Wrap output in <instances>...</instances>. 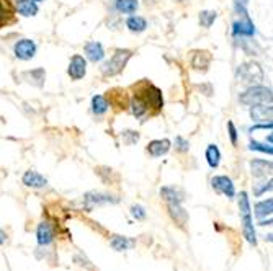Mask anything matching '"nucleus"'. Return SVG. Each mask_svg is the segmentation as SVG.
<instances>
[{
    "label": "nucleus",
    "instance_id": "nucleus-10",
    "mask_svg": "<svg viewBox=\"0 0 273 271\" xmlns=\"http://www.w3.org/2000/svg\"><path fill=\"white\" fill-rule=\"evenodd\" d=\"M83 201L88 207L95 206V204H107V203H118V198L111 196L107 193H98V191H90L83 196Z\"/></svg>",
    "mask_w": 273,
    "mask_h": 271
},
{
    "label": "nucleus",
    "instance_id": "nucleus-35",
    "mask_svg": "<svg viewBox=\"0 0 273 271\" xmlns=\"http://www.w3.org/2000/svg\"><path fill=\"white\" fill-rule=\"evenodd\" d=\"M175 149L178 152H188V149H190V142H188L187 139H183L182 136H178V137H175Z\"/></svg>",
    "mask_w": 273,
    "mask_h": 271
},
{
    "label": "nucleus",
    "instance_id": "nucleus-23",
    "mask_svg": "<svg viewBox=\"0 0 273 271\" xmlns=\"http://www.w3.org/2000/svg\"><path fill=\"white\" fill-rule=\"evenodd\" d=\"M15 13V8L12 7L10 0H0V28L8 23V20L12 18Z\"/></svg>",
    "mask_w": 273,
    "mask_h": 271
},
{
    "label": "nucleus",
    "instance_id": "nucleus-40",
    "mask_svg": "<svg viewBox=\"0 0 273 271\" xmlns=\"http://www.w3.org/2000/svg\"><path fill=\"white\" fill-rule=\"evenodd\" d=\"M33 2H41V0H33Z\"/></svg>",
    "mask_w": 273,
    "mask_h": 271
},
{
    "label": "nucleus",
    "instance_id": "nucleus-37",
    "mask_svg": "<svg viewBox=\"0 0 273 271\" xmlns=\"http://www.w3.org/2000/svg\"><path fill=\"white\" fill-rule=\"evenodd\" d=\"M227 129H229L231 144H232V145H236V144H237V129H236V126H234V123H232V121L227 123Z\"/></svg>",
    "mask_w": 273,
    "mask_h": 271
},
{
    "label": "nucleus",
    "instance_id": "nucleus-16",
    "mask_svg": "<svg viewBox=\"0 0 273 271\" xmlns=\"http://www.w3.org/2000/svg\"><path fill=\"white\" fill-rule=\"evenodd\" d=\"M23 185L30 186V188H44L48 185V180L35 170H28L23 175Z\"/></svg>",
    "mask_w": 273,
    "mask_h": 271
},
{
    "label": "nucleus",
    "instance_id": "nucleus-1",
    "mask_svg": "<svg viewBox=\"0 0 273 271\" xmlns=\"http://www.w3.org/2000/svg\"><path fill=\"white\" fill-rule=\"evenodd\" d=\"M135 95L147 105L150 115H157V113L162 110L164 106L162 92L155 85H152V83H149L147 80H142L141 83H137L135 87Z\"/></svg>",
    "mask_w": 273,
    "mask_h": 271
},
{
    "label": "nucleus",
    "instance_id": "nucleus-22",
    "mask_svg": "<svg viewBox=\"0 0 273 271\" xmlns=\"http://www.w3.org/2000/svg\"><path fill=\"white\" fill-rule=\"evenodd\" d=\"M169 214H170V217L180 225V227L187 222V219H188V214L182 207V204H169Z\"/></svg>",
    "mask_w": 273,
    "mask_h": 271
},
{
    "label": "nucleus",
    "instance_id": "nucleus-30",
    "mask_svg": "<svg viewBox=\"0 0 273 271\" xmlns=\"http://www.w3.org/2000/svg\"><path fill=\"white\" fill-rule=\"evenodd\" d=\"M25 75L30 77V82L33 83V85H36V87H41L43 83H44V78H46V72H44V69H35V70H30V72H26Z\"/></svg>",
    "mask_w": 273,
    "mask_h": 271
},
{
    "label": "nucleus",
    "instance_id": "nucleus-5",
    "mask_svg": "<svg viewBox=\"0 0 273 271\" xmlns=\"http://www.w3.org/2000/svg\"><path fill=\"white\" fill-rule=\"evenodd\" d=\"M239 77L244 83H249L252 87L254 83H260L264 80V70L257 62H246L239 66Z\"/></svg>",
    "mask_w": 273,
    "mask_h": 271
},
{
    "label": "nucleus",
    "instance_id": "nucleus-24",
    "mask_svg": "<svg viewBox=\"0 0 273 271\" xmlns=\"http://www.w3.org/2000/svg\"><path fill=\"white\" fill-rule=\"evenodd\" d=\"M206 162L211 168H218L219 162H221V152L218 149V145L209 144L208 149H206Z\"/></svg>",
    "mask_w": 273,
    "mask_h": 271
},
{
    "label": "nucleus",
    "instance_id": "nucleus-3",
    "mask_svg": "<svg viewBox=\"0 0 273 271\" xmlns=\"http://www.w3.org/2000/svg\"><path fill=\"white\" fill-rule=\"evenodd\" d=\"M272 90L262 85H252L247 88L246 92L239 95V101L242 105L252 106V105H260V103H272Z\"/></svg>",
    "mask_w": 273,
    "mask_h": 271
},
{
    "label": "nucleus",
    "instance_id": "nucleus-15",
    "mask_svg": "<svg viewBox=\"0 0 273 271\" xmlns=\"http://www.w3.org/2000/svg\"><path fill=\"white\" fill-rule=\"evenodd\" d=\"M36 239H38V244H40L41 247H46L49 244H53L54 232H53L51 224H49V222H41L40 225H38Z\"/></svg>",
    "mask_w": 273,
    "mask_h": 271
},
{
    "label": "nucleus",
    "instance_id": "nucleus-19",
    "mask_svg": "<svg viewBox=\"0 0 273 271\" xmlns=\"http://www.w3.org/2000/svg\"><path fill=\"white\" fill-rule=\"evenodd\" d=\"M130 106H131V113L137 118V120H144V118L150 116V111L147 108V105L144 103V101L139 97H136V95L133 97Z\"/></svg>",
    "mask_w": 273,
    "mask_h": 271
},
{
    "label": "nucleus",
    "instance_id": "nucleus-27",
    "mask_svg": "<svg viewBox=\"0 0 273 271\" xmlns=\"http://www.w3.org/2000/svg\"><path fill=\"white\" fill-rule=\"evenodd\" d=\"M137 0H116L115 2V7L118 10L120 13H126V15H131L135 13L137 10Z\"/></svg>",
    "mask_w": 273,
    "mask_h": 271
},
{
    "label": "nucleus",
    "instance_id": "nucleus-29",
    "mask_svg": "<svg viewBox=\"0 0 273 271\" xmlns=\"http://www.w3.org/2000/svg\"><path fill=\"white\" fill-rule=\"evenodd\" d=\"M110 244H111V247H113V250H116V252H123V250H128V248L133 247V242L128 240L126 237H121V235H115Z\"/></svg>",
    "mask_w": 273,
    "mask_h": 271
},
{
    "label": "nucleus",
    "instance_id": "nucleus-8",
    "mask_svg": "<svg viewBox=\"0 0 273 271\" xmlns=\"http://www.w3.org/2000/svg\"><path fill=\"white\" fill-rule=\"evenodd\" d=\"M211 186L218 191V193H222L226 195L227 198H234L236 196V188H234V183L231 178L224 177V175H218V177H214L211 180Z\"/></svg>",
    "mask_w": 273,
    "mask_h": 271
},
{
    "label": "nucleus",
    "instance_id": "nucleus-9",
    "mask_svg": "<svg viewBox=\"0 0 273 271\" xmlns=\"http://www.w3.org/2000/svg\"><path fill=\"white\" fill-rule=\"evenodd\" d=\"M272 103H260V105H252L250 108V118L255 123L265 121V123H272Z\"/></svg>",
    "mask_w": 273,
    "mask_h": 271
},
{
    "label": "nucleus",
    "instance_id": "nucleus-32",
    "mask_svg": "<svg viewBox=\"0 0 273 271\" xmlns=\"http://www.w3.org/2000/svg\"><path fill=\"white\" fill-rule=\"evenodd\" d=\"M121 139L126 145H133L139 140V133L137 131H131V129H126V131L121 133Z\"/></svg>",
    "mask_w": 273,
    "mask_h": 271
},
{
    "label": "nucleus",
    "instance_id": "nucleus-18",
    "mask_svg": "<svg viewBox=\"0 0 273 271\" xmlns=\"http://www.w3.org/2000/svg\"><path fill=\"white\" fill-rule=\"evenodd\" d=\"M160 196L167 201V204H182L183 201V195L175 186H164V188L160 190Z\"/></svg>",
    "mask_w": 273,
    "mask_h": 271
},
{
    "label": "nucleus",
    "instance_id": "nucleus-17",
    "mask_svg": "<svg viewBox=\"0 0 273 271\" xmlns=\"http://www.w3.org/2000/svg\"><path fill=\"white\" fill-rule=\"evenodd\" d=\"M85 56L88 58V61L100 62L105 58V49L98 41H90L85 44Z\"/></svg>",
    "mask_w": 273,
    "mask_h": 271
},
{
    "label": "nucleus",
    "instance_id": "nucleus-14",
    "mask_svg": "<svg viewBox=\"0 0 273 271\" xmlns=\"http://www.w3.org/2000/svg\"><path fill=\"white\" fill-rule=\"evenodd\" d=\"M170 149V140L169 139H155V140H150L147 144V154L150 157H162L165 155L167 152Z\"/></svg>",
    "mask_w": 273,
    "mask_h": 271
},
{
    "label": "nucleus",
    "instance_id": "nucleus-2",
    "mask_svg": "<svg viewBox=\"0 0 273 271\" xmlns=\"http://www.w3.org/2000/svg\"><path fill=\"white\" fill-rule=\"evenodd\" d=\"M133 58V51L131 49H115L113 56H111V59L107 61L105 64L102 66V74L105 77H115L118 75L120 72H123V69L126 67L128 61Z\"/></svg>",
    "mask_w": 273,
    "mask_h": 271
},
{
    "label": "nucleus",
    "instance_id": "nucleus-31",
    "mask_svg": "<svg viewBox=\"0 0 273 271\" xmlns=\"http://www.w3.org/2000/svg\"><path fill=\"white\" fill-rule=\"evenodd\" d=\"M216 18H218V13L213 12V10H203V12L200 13V25L203 28H209L214 23Z\"/></svg>",
    "mask_w": 273,
    "mask_h": 271
},
{
    "label": "nucleus",
    "instance_id": "nucleus-28",
    "mask_svg": "<svg viewBox=\"0 0 273 271\" xmlns=\"http://www.w3.org/2000/svg\"><path fill=\"white\" fill-rule=\"evenodd\" d=\"M108 100L102 97V95H95V97L92 98V111L95 113L97 116L100 115H105V113L108 111Z\"/></svg>",
    "mask_w": 273,
    "mask_h": 271
},
{
    "label": "nucleus",
    "instance_id": "nucleus-38",
    "mask_svg": "<svg viewBox=\"0 0 273 271\" xmlns=\"http://www.w3.org/2000/svg\"><path fill=\"white\" fill-rule=\"evenodd\" d=\"M5 242H7V234H5L2 229H0V245H3Z\"/></svg>",
    "mask_w": 273,
    "mask_h": 271
},
{
    "label": "nucleus",
    "instance_id": "nucleus-36",
    "mask_svg": "<svg viewBox=\"0 0 273 271\" xmlns=\"http://www.w3.org/2000/svg\"><path fill=\"white\" fill-rule=\"evenodd\" d=\"M131 214H133V217L137 219V221H142V219H146V211H144V207L142 206H131Z\"/></svg>",
    "mask_w": 273,
    "mask_h": 271
},
{
    "label": "nucleus",
    "instance_id": "nucleus-20",
    "mask_svg": "<svg viewBox=\"0 0 273 271\" xmlns=\"http://www.w3.org/2000/svg\"><path fill=\"white\" fill-rule=\"evenodd\" d=\"M108 98H110L108 105L118 106V108H126V106H130V101H128L125 90H120V88L111 90V92H108Z\"/></svg>",
    "mask_w": 273,
    "mask_h": 271
},
{
    "label": "nucleus",
    "instance_id": "nucleus-7",
    "mask_svg": "<svg viewBox=\"0 0 273 271\" xmlns=\"http://www.w3.org/2000/svg\"><path fill=\"white\" fill-rule=\"evenodd\" d=\"M68 74L72 80H80V78L85 77V74H87V61L79 54L72 56V59L69 62Z\"/></svg>",
    "mask_w": 273,
    "mask_h": 271
},
{
    "label": "nucleus",
    "instance_id": "nucleus-13",
    "mask_svg": "<svg viewBox=\"0 0 273 271\" xmlns=\"http://www.w3.org/2000/svg\"><path fill=\"white\" fill-rule=\"evenodd\" d=\"M273 170V165L270 160H262V159H254L250 160V172L255 178H264L267 175H270Z\"/></svg>",
    "mask_w": 273,
    "mask_h": 271
},
{
    "label": "nucleus",
    "instance_id": "nucleus-39",
    "mask_svg": "<svg viewBox=\"0 0 273 271\" xmlns=\"http://www.w3.org/2000/svg\"><path fill=\"white\" fill-rule=\"evenodd\" d=\"M246 2H247V0H242V2H241V3H244V5H246Z\"/></svg>",
    "mask_w": 273,
    "mask_h": 271
},
{
    "label": "nucleus",
    "instance_id": "nucleus-12",
    "mask_svg": "<svg viewBox=\"0 0 273 271\" xmlns=\"http://www.w3.org/2000/svg\"><path fill=\"white\" fill-rule=\"evenodd\" d=\"M241 217H242V232H244V237H246L250 245L255 247V245H257V235H255L252 214H250V212H241Z\"/></svg>",
    "mask_w": 273,
    "mask_h": 271
},
{
    "label": "nucleus",
    "instance_id": "nucleus-41",
    "mask_svg": "<svg viewBox=\"0 0 273 271\" xmlns=\"http://www.w3.org/2000/svg\"><path fill=\"white\" fill-rule=\"evenodd\" d=\"M178 2H183V0H178Z\"/></svg>",
    "mask_w": 273,
    "mask_h": 271
},
{
    "label": "nucleus",
    "instance_id": "nucleus-21",
    "mask_svg": "<svg viewBox=\"0 0 273 271\" xmlns=\"http://www.w3.org/2000/svg\"><path fill=\"white\" fill-rule=\"evenodd\" d=\"M16 10L23 16H35L38 13V5L33 0H18L16 2Z\"/></svg>",
    "mask_w": 273,
    "mask_h": 271
},
{
    "label": "nucleus",
    "instance_id": "nucleus-4",
    "mask_svg": "<svg viewBox=\"0 0 273 271\" xmlns=\"http://www.w3.org/2000/svg\"><path fill=\"white\" fill-rule=\"evenodd\" d=\"M236 12L239 15V20L234 21V35L236 36H254L255 35V26L252 23V20H250V16L247 13L246 7H244V3L241 2H236Z\"/></svg>",
    "mask_w": 273,
    "mask_h": 271
},
{
    "label": "nucleus",
    "instance_id": "nucleus-34",
    "mask_svg": "<svg viewBox=\"0 0 273 271\" xmlns=\"http://www.w3.org/2000/svg\"><path fill=\"white\" fill-rule=\"evenodd\" d=\"M270 190H272V180L264 182V183H259V185H254V196H262L265 191H270Z\"/></svg>",
    "mask_w": 273,
    "mask_h": 271
},
{
    "label": "nucleus",
    "instance_id": "nucleus-25",
    "mask_svg": "<svg viewBox=\"0 0 273 271\" xmlns=\"http://www.w3.org/2000/svg\"><path fill=\"white\" fill-rule=\"evenodd\" d=\"M272 211H273V200H264V201H259L255 204V217L257 219H264L267 216H272Z\"/></svg>",
    "mask_w": 273,
    "mask_h": 271
},
{
    "label": "nucleus",
    "instance_id": "nucleus-11",
    "mask_svg": "<svg viewBox=\"0 0 273 271\" xmlns=\"http://www.w3.org/2000/svg\"><path fill=\"white\" fill-rule=\"evenodd\" d=\"M192 67L197 70H208V67L211 64V54L208 51H202V49H197L192 53Z\"/></svg>",
    "mask_w": 273,
    "mask_h": 271
},
{
    "label": "nucleus",
    "instance_id": "nucleus-6",
    "mask_svg": "<svg viewBox=\"0 0 273 271\" xmlns=\"http://www.w3.org/2000/svg\"><path fill=\"white\" fill-rule=\"evenodd\" d=\"M13 53L16 58L21 61H30L35 58L36 54V44L35 41H31V39H20V41L15 43Z\"/></svg>",
    "mask_w": 273,
    "mask_h": 271
},
{
    "label": "nucleus",
    "instance_id": "nucleus-26",
    "mask_svg": "<svg viewBox=\"0 0 273 271\" xmlns=\"http://www.w3.org/2000/svg\"><path fill=\"white\" fill-rule=\"evenodd\" d=\"M126 26L130 28V31L133 33H142L146 31L147 28V21L142 18V16H130V18L126 20Z\"/></svg>",
    "mask_w": 273,
    "mask_h": 271
},
{
    "label": "nucleus",
    "instance_id": "nucleus-33",
    "mask_svg": "<svg viewBox=\"0 0 273 271\" xmlns=\"http://www.w3.org/2000/svg\"><path fill=\"white\" fill-rule=\"evenodd\" d=\"M249 149L250 150H259V152H264V154H269L272 155L273 154V149H272V144H260L257 140H252V142L249 144Z\"/></svg>",
    "mask_w": 273,
    "mask_h": 271
}]
</instances>
